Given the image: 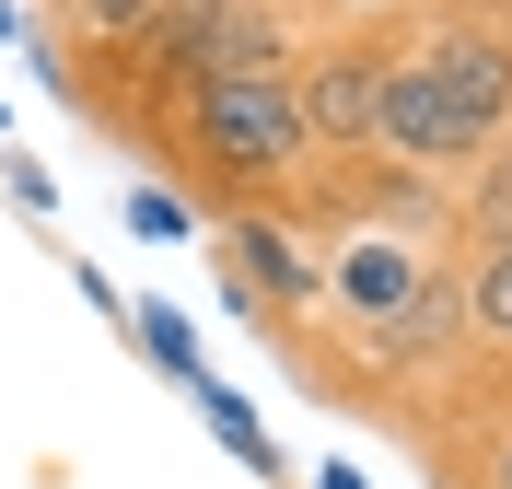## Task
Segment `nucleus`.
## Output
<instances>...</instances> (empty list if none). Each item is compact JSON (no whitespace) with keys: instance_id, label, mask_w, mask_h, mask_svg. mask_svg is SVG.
I'll return each instance as SVG.
<instances>
[{"instance_id":"nucleus-7","label":"nucleus","mask_w":512,"mask_h":489,"mask_svg":"<svg viewBox=\"0 0 512 489\" xmlns=\"http://www.w3.org/2000/svg\"><path fill=\"white\" fill-rule=\"evenodd\" d=\"M187 396H198V420L222 431V455L245 466L256 489H291V466H280V443H268V420H256V408H245V396L222 385V373H210V385H187Z\"/></svg>"},{"instance_id":"nucleus-3","label":"nucleus","mask_w":512,"mask_h":489,"mask_svg":"<svg viewBox=\"0 0 512 489\" xmlns=\"http://www.w3.org/2000/svg\"><path fill=\"white\" fill-rule=\"evenodd\" d=\"M408 24H419V12H408ZM408 24H326V35H303L291 94H303L315 152H384V94H396Z\"/></svg>"},{"instance_id":"nucleus-9","label":"nucleus","mask_w":512,"mask_h":489,"mask_svg":"<svg viewBox=\"0 0 512 489\" xmlns=\"http://www.w3.org/2000/svg\"><path fill=\"white\" fill-rule=\"evenodd\" d=\"M443 245H454V257H466V245H512V140L454 187V233H443Z\"/></svg>"},{"instance_id":"nucleus-4","label":"nucleus","mask_w":512,"mask_h":489,"mask_svg":"<svg viewBox=\"0 0 512 489\" xmlns=\"http://www.w3.org/2000/svg\"><path fill=\"white\" fill-rule=\"evenodd\" d=\"M419 70L454 94V117L501 152L512 140V0H419Z\"/></svg>"},{"instance_id":"nucleus-5","label":"nucleus","mask_w":512,"mask_h":489,"mask_svg":"<svg viewBox=\"0 0 512 489\" xmlns=\"http://www.w3.org/2000/svg\"><path fill=\"white\" fill-rule=\"evenodd\" d=\"M443 268H454V245H431V233H326V315H315V338H373V326H396ZM315 338H303V350H315Z\"/></svg>"},{"instance_id":"nucleus-11","label":"nucleus","mask_w":512,"mask_h":489,"mask_svg":"<svg viewBox=\"0 0 512 489\" xmlns=\"http://www.w3.org/2000/svg\"><path fill=\"white\" fill-rule=\"evenodd\" d=\"M128 233H140V245H198V198L187 187H128Z\"/></svg>"},{"instance_id":"nucleus-1","label":"nucleus","mask_w":512,"mask_h":489,"mask_svg":"<svg viewBox=\"0 0 512 489\" xmlns=\"http://www.w3.org/2000/svg\"><path fill=\"white\" fill-rule=\"evenodd\" d=\"M152 152H163V175H187L198 222H233V210H291V187L315 175V129H303L291 70L198 82V94L152 129Z\"/></svg>"},{"instance_id":"nucleus-10","label":"nucleus","mask_w":512,"mask_h":489,"mask_svg":"<svg viewBox=\"0 0 512 489\" xmlns=\"http://www.w3.org/2000/svg\"><path fill=\"white\" fill-rule=\"evenodd\" d=\"M152 12H163V0H47V24H59V35H82L94 59H105V47H128Z\"/></svg>"},{"instance_id":"nucleus-2","label":"nucleus","mask_w":512,"mask_h":489,"mask_svg":"<svg viewBox=\"0 0 512 489\" xmlns=\"http://www.w3.org/2000/svg\"><path fill=\"white\" fill-rule=\"evenodd\" d=\"M210 257H222V292L245 303V326L256 338H315V315H326V245L291 210H233V222H210Z\"/></svg>"},{"instance_id":"nucleus-8","label":"nucleus","mask_w":512,"mask_h":489,"mask_svg":"<svg viewBox=\"0 0 512 489\" xmlns=\"http://www.w3.org/2000/svg\"><path fill=\"white\" fill-rule=\"evenodd\" d=\"M128 350L152 361L163 385H210V361H198V326H187V303H163V292H140V303H128Z\"/></svg>"},{"instance_id":"nucleus-14","label":"nucleus","mask_w":512,"mask_h":489,"mask_svg":"<svg viewBox=\"0 0 512 489\" xmlns=\"http://www.w3.org/2000/svg\"><path fill=\"white\" fill-rule=\"evenodd\" d=\"M70 280H82V303H94V315H105V326H128V292H117V280H105V268H94V257L70 268Z\"/></svg>"},{"instance_id":"nucleus-16","label":"nucleus","mask_w":512,"mask_h":489,"mask_svg":"<svg viewBox=\"0 0 512 489\" xmlns=\"http://www.w3.org/2000/svg\"><path fill=\"white\" fill-rule=\"evenodd\" d=\"M0 35H24V12H12V0H0Z\"/></svg>"},{"instance_id":"nucleus-15","label":"nucleus","mask_w":512,"mask_h":489,"mask_svg":"<svg viewBox=\"0 0 512 489\" xmlns=\"http://www.w3.org/2000/svg\"><path fill=\"white\" fill-rule=\"evenodd\" d=\"M315 489H373V478H361L350 455H326V466H315Z\"/></svg>"},{"instance_id":"nucleus-13","label":"nucleus","mask_w":512,"mask_h":489,"mask_svg":"<svg viewBox=\"0 0 512 489\" xmlns=\"http://www.w3.org/2000/svg\"><path fill=\"white\" fill-rule=\"evenodd\" d=\"M315 12H326V24H408L419 0H315Z\"/></svg>"},{"instance_id":"nucleus-6","label":"nucleus","mask_w":512,"mask_h":489,"mask_svg":"<svg viewBox=\"0 0 512 489\" xmlns=\"http://www.w3.org/2000/svg\"><path fill=\"white\" fill-rule=\"evenodd\" d=\"M454 280H466V350L512 361V245H466Z\"/></svg>"},{"instance_id":"nucleus-12","label":"nucleus","mask_w":512,"mask_h":489,"mask_svg":"<svg viewBox=\"0 0 512 489\" xmlns=\"http://www.w3.org/2000/svg\"><path fill=\"white\" fill-rule=\"evenodd\" d=\"M0 187H12V210H24V222H47V210H59V175H47L35 152H0Z\"/></svg>"}]
</instances>
